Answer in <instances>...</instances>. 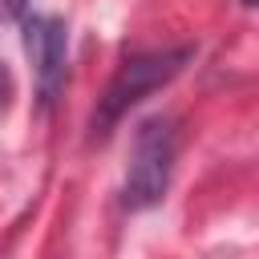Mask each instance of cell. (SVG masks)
<instances>
[{"label":"cell","mask_w":259,"mask_h":259,"mask_svg":"<svg viewBox=\"0 0 259 259\" xmlns=\"http://www.w3.org/2000/svg\"><path fill=\"white\" fill-rule=\"evenodd\" d=\"M190 61H194V49H190V45L130 53V57L117 65V73L109 77L105 93L97 97V109H93V117H89V142H105V138L113 134V125H117L138 101H146L154 89L170 85Z\"/></svg>","instance_id":"6da1fadb"},{"label":"cell","mask_w":259,"mask_h":259,"mask_svg":"<svg viewBox=\"0 0 259 259\" xmlns=\"http://www.w3.org/2000/svg\"><path fill=\"white\" fill-rule=\"evenodd\" d=\"M174 158H178V134L170 117H146L134 130V146H130V170L121 182V202L130 210H146L158 206L170 190V174H174Z\"/></svg>","instance_id":"7a4b0ae2"},{"label":"cell","mask_w":259,"mask_h":259,"mask_svg":"<svg viewBox=\"0 0 259 259\" xmlns=\"http://www.w3.org/2000/svg\"><path fill=\"white\" fill-rule=\"evenodd\" d=\"M20 36H24V53L32 61V77H36V97L49 109L69 77V24L61 16L49 12H32L20 20Z\"/></svg>","instance_id":"3957f363"},{"label":"cell","mask_w":259,"mask_h":259,"mask_svg":"<svg viewBox=\"0 0 259 259\" xmlns=\"http://www.w3.org/2000/svg\"><path fill=\"white\" fill-rule=\"evenodd\" d=\"M24 8H28V0H4V12H8V16H16V20H24V16H28Z\"/></svg>","instance_id":"277c9868"},{"label":"cell","mask_w":259,"mask_h":259,"mask_svg":"<svg viewBox=\"0 0 259 259\" xmlns=\"http://www.w3.org/2000/svg\"><path fill=\"white\" fill-rule=\"evenodd\" d=\"M4 101H8V73L0 69V105H4Z\"/></svg>","instance_id":"5b68a950"},{"label":"cell","mask_w":259,"mask_h":259,"mask_svg":"<svg viewBox=\"0 0 259 259\" xmlns=\"http://www.w3.org/2000/svg\"><path fill=\"white\" fill-rule=\"evenodd\" d=\"M243 4H247V8H259V0H243Z\"/></svg>","instance_id":"8992f818"}]
</instances>
